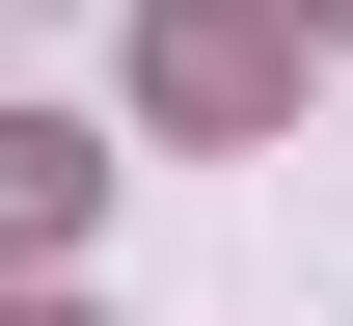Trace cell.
I'll use <instances>...</instances> for the list:
<instances>
[{
  "label": "cell",
  "mask_w": 353,
  "mask_h": 326,
  "mask_svg": "<svg viewBox=\"0 0 353 326\" xmlns=\"http://www.w3.org/2000/svg\"><path fill=\"white\" fill-rule=\"evenodd\" d=\"M272 82H299V0H163V28H136V109H163V136H245Z\"/></svg>",
  "instance_id": "obj_1"
},
{
  "label": "cell",
  "mask_w": 353,
  "mask_h": 326,
  "mask_svg": "<svg viewBox=\"0 0 353 326\" xmlns=\"http://www.w3.org/2000/svg\"><path fill=\"white\" fill-rule=\"evenodd\" d=\"M109 218V163H82V109H0V245H82Z\"/></svg>",
  "instance_id": "obj_2"
},
{
  "label": "cell",
  "mask_w": 353,
  "mask_h": 326,
  "mask_svg": "<svg viewBox=\"0 0 353 326\" xmlns=\"http://www.w3.org/2000/svg\"><path fill=\"white\" fill-rule=\"evenodd\" d=\"M0 326H82V299H0Z\"/></svg>",
  "instance_id": "obj_3"
},
{
  "label": "cell",
  "mask_w": 353,
  "mask_h": 326,
  "mask_svg": "<svg viewBox=\"0 0 353 326\" xmlns=\"http://www.w3.org/2000/svg\"><path fill=\"white\" fill-rule=\"evenodd\" d=\"M326 28H353V0H326Z\"/></svg>",
  "instance_id": "obj_4"
}]
</instances>
